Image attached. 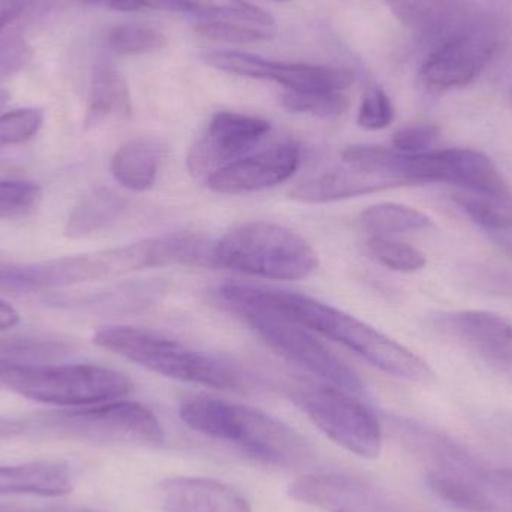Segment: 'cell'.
<instances>
[{
    "label": "cell",
    "instance_id": "ac0fdd59",
    "mask_svg": "<svg viewBox=\"0 0 512 512\" xmlns=\"http://www.w3.org/2000/svg\"><path fill=\"white\" fill-rule=\"evenodd\" d=\"M159 504L164 512H252L239 490L213 478H168L159 487Z\"/></svg>",
    "mask_w": 512,
    "mask_h": 512
},
{
    "label": "cell",
    "instance_id": "f35d334b",
    "mask_svg": "<svg viewBox=\"0 0 512 512\" xmlns=\"http://www.w3.org/2000/svg\"><path fill=\"white\" fill-rule=\"evenodd\" d=\"M487 234H489L490 240L501 249L502 254L512 262V225Z\"/></svg>",
    "mask_w": 512,
    "mask_h": 512
},
{
    "label": "cell",
    "instance_id": "ffe728a7",
    "mask_svg": "<svg viewBox=\"0 0 512 512\" xmlns=\"http://www.w3.org/2000/svg\"><path fill=\"white\" fill-rule=\"evenodd\" d=\"M72 490L71 474L60 463L36 462L0 465V495L59 498Z\"/></svg>",
    "mask_w": 512,
    "mask_h": 512
},
{
    "label": "cell",
    "instance_id": "9a60e30c",
    "mask_svg": "<svg viewBox=\"0 0 512 512\" xmlns=\"http://www.w3.org/2000/svg\"><path fill=\"white\" fill-rule=\"evenodd\" d=\"M300 159V147L292 141H283L237 159L216 171L206 182L218 194H252L291 179L300 167Z\"/></svg>",
    "mask_w": 512,
    "mask_h": 512
},
{
    "label": "cell",
    "instance_id": "cb8c5ba5",
    "mask_svg": "<svg viewBox=\"0 0 512 512\" xmlns=\"http://www.w3.org/2000/svg\"><path fill=\"white\" fill-rule=\"evenodd\" d=\"M182 11L191 12L197 21L234 24L274 35V18L246 0H177Z\"/></svg>",
    "mask_w": 512,
    "mask_h": 512
},
{
    "label": "cell",
    "instance_id": "484cf974",
    "mask_svg": "<svg viewBox=\"0 0 512 512\" xmlns=\"http://www.w3.org/2000/svg\"><path fill=\"white\" fill-rule=\"evenodd\" d=\"M68 343L41 334H20L0 339V358L14 363H57L68 357Z\"/></svg>",
    "mask_w": 512,
    "mask_h": 512
},
{
    "label": "cell",
    "instance_id": "74e56055",
    "mask_svg": "<svg viewBox=\"0 0 512 512\" xmlns=\"http://www.w3.org/2000/svg\"><path fill=\"white\" fill-rule=\"evenodd\" d=\"M27 5L29 0H0V32L14 23L23 14Z\"/></svg>",
    "mask_w": 512,
    "mask_h": 512
},
{
    "label": "cell",
    "instance_id": "ab89813d",
    "mask_svg": "<svg viewBox=\"0 0 512 512\" xmlns=\"http://www.w3.org/2000/svg\"><path fill=\"white\" fill-rule=\"evenodd\" d=\"M20 322V313L12 304L0 298V331L9 330Z\"/></svg>",
    "mask_w": 512,
    "mask_h": 512
},
{
    "label": "cell",
    "instance_id": "277c9868",
    "mask_svg": "<svg viewBox=\"0 0 512 512\" xmlns=\"http://www.w3.org/2000/svg\"><path fill=\"white\" fill-rule=\"evenodd\" d=\"M93 342L165 378L224 391L246 390L249 385L248 376L233 361L198 351L150 328L110 325L96 331Z\"/></svg>",
    "mask_w": 512,
    "mask_h": 512
},
{
    "label": "cell",
    "instance_id": "f1b7e54d",
    "mask_svg": "<svg viewBox=\"0 0 512 512\" xmlns=\"http://www.w3.org/2000/svg\"><path fill=\"white\" fill-rule=\"evenodd\" d=\"M282 105L289 113L333 119L349 108L348 96L343 92H286Z\"/></svg>",
    "mask_w": 512,
    "mask_h": 512
},
{
    "label": "cell",
    "instance_id": "6da1fadb",
    "mask_svg": "<svg viewBox=\"0 0 512 512\" xmlns=\"http://www.w3.org/2000/svg\"><path fill=\"white\" fill-rule=\"evenodd\" d=\"M219 292L233 307L256 306L280 313L307 330L345 346L370 366L394 378L412 382H426L433 378L432 369L426 361L411 349L330 304L298 292L249 283H225Z\"/></svg>",
    "mask_w": 512,
    "mask_h": 512
},
{
    "label": "cell",
    "instance_id": "8d00e7d4",
    "mask_svg": "<svg viewBox=\"0 0 512 512\" xmlns=\"http://www.w3.org/2000/svg\"><path fill=\"white\" fill-rule=\"evenodd\" d=\"M87 5L101 6L120 12L150 11H182L177 0H83Z\"/></svg>",
    "mask_w": 512,
    "mask_h": 512
},
{
    "label": "cell",
    "instance_id": "4dcf8cb0",
    "mask_svg": "<svg viewBox=\"0 0 512 512\" xmlns=\"http://www.w3.org/2000/svg\"><path fill=\"white\" fill-rule=\"evenodd\" d=\"M42 188L27 180H0V219L27 218L42 201Z\"/></svg>",
    "mask_w": 512,
    "mask_h": 512
},
{
    "label": "cell",
    "instance_id": "7c38bea8",
    "mask_svg": "<svg viewBox=\"0 0 512 512\" xmlns=\"http://www.w3.org/2000/svg\"><path fill=\"white\" fill-rule=\"evenodd\" d=\"M207 65L227 74L270 80L289 92H345L354 84L351 71L309 63L276 62L237 50L207 51Z\"/></svg>",
    "mask_w": 512,
    "mask_h": 512
},
{
    "label": "cell",
    "instance_id": "ee69618b",
    "mask_svg": "<svg viewBox=\"0 0 512 512\" xmlns=\"http://www.w3.org/2000/svg\"><path fill=\"white\" fill-rule=\"evenodd\" d=\"M426 2H433V3H459V2H463V0H426Z\"/></svg>",
    "mask_w": 512,
    "mask_h": 512
},
{
    "label": "cell",
    "instance_id": "1f68e13d",
    "mask_svg": "<svg viewBox=\"0 0 512 512\" xmlns=\"http://www.w3.org/2000/svg\"><path fill=\"white\" fill-rule=\"evenodd\" d=\"M42 123L44 116L38 108H17L0 114V149L32 140L42 128Z\"/></svg>",
    "mask_w": 512,
    "mask_h": 512
},
{
    "label": "cell",
    "instance_id": "d4e9b609",
    "mask_svg": "<svg viewBox=\"0 0 512 512\" xmlns=\"http://www.w3.org/2000/svg\"><path fill=\"white\" fill-rule=\"evenodd\" d=\"M360 224L372 237H391L415 233L432 227V219L420 210L402 204L382 203L369 207L360 216Z\"/></svg>",
    "mask_w": 512,
    "mask_h": 512
},
{
    "label": "cell",
    "instance_id": "e0dca14e",
    "mask_svg": "<svg viewBox=\"0 0 512 512\" xmlns=\"http://www.w3.org/2000/svg\"><path fill=\"white\" fill-rule=\"evenodd\" d=\"M345 164V162H343ZM402 188L399 180L384 168L345 164L292 189L289 197L298 203L325 204L363 197L387 189Z\"/></svg>",
    "mask_w": 512,
    "mask_h": 512
},
{
    "label": "cell",
    "instance_id": "30bf717a",
    "mask_svg": "<svg viewBox=\"0 0 512 512\" xmlns=\"http://www.w3.org/2000/svg\"><path fill=\"white\" fill-rule=\"evenodd\" d=\"M295 402L334 444L361 459L381 454L382 429L375 412L355 394L336 387H303Z\"/></svg>",
    "mask_w": 512,
    "mask_h": 512
},
{
    "label": "cell",
    "instance_id": "44dd1931",
    "mask_svg": "<svg viewBox=\"0 0 512 512\" xmlns=\"http://www.w3.org/2000/svg\"><path fill=\"white\" fill-rule=\"evenodd\" d=\"M129 203L113 189L99 188L78 201L69 213L65 236L69 239H87L104 233L125 216Z\"/></svg>",
    "mask_w": 512,
    "mask_h": 512
},
{
    "label": "cell",
    "instance_id": "b9f144b4",
    "mask_svg": "<svg viewBox=\"0 0 512 512\" xmlns=\"http://www.w3.org/2000/svg\"><path fill=\"white\" fill-rule=\"evenodd\" d=\"M9 101V93L6 90L0 89V110L5 107L6 102Z\"/></svg>",
    "mask_w": 512,
    "mask_h": 512
},
{
    "label": "cell",
    "instance_id": "603a6c76",
    "mask_svg": "<svg viewBox=\"0 0 512 512\" xmlns=\"http://www.w3.org/2000/svg\"><path fill=\"white\" fill-rule=\"evenodd\" d=\"M161 164V147L150 138H134L122 144L111 158V174L123 188L146 192L156 183Z\"/></svg>",
    "mask_w": 512,
    "mask_h": 512
},
{
    "label": "cell",
    "instance_id": "5b68a950",
    "mask_svg": "<svg viewBox=\"0 0 512 512\" xmlns=\"http://www.w3.org/2000/svg\"><path fill=\"white\" fill-rule=\"evenodd\" d=\"M408 435L423 460L427 486L445 504L466 512H512V484L499 471L438 433L412 427Z\"/></svg>",
    "mask_w": 512,
    "mask_h": 512
},
{
    "label": "cell",
    "instance_id": "4316f807",
    "mask_svg": "<svg viewBox=\"0 0 512 512\" xmlns=\"http://www.w3.org/2000/svg\"><path fill=\"white\" fill-rule=\"evenodd\" d=\"M453 201L469 219H472L474 224L486 233L512 225V198L502 200L489 195L460 191L453 195Z\"/></svg>",
    "mask_w": 512,
    "mask_h": 512
},
{
    "label": "cell",
    "instance_id": "9c48e42d",
    "mask_svg": "<svg viewBox=\"0 0 512 512\" xmlns=\"http://www.w3.org/2000/svg\"><path fill=\"white\" fill-rule=\"evenodd\" d=\"M41 423L60 435L96 444L155 447L164 441L158 417L141 403L129 400L50 412Z\"/></svg>",
    "mask_w": 512,
    "mask_h": 512
},
{
    "label": "cell",
    "instance_id": "ba28073f",
    "mask_svg": "<svg viewBox=\"0 0 512 512\" xmlns=\"http://www.w3.org/2000/svg\"><path fill=\"white\" fill-rule=\"evenodd\" d=\"M248 322L249 327L261 337L274 352L289 363L322 379L331 387L361 396L364 385L357 373L328 349L313 331L285 318L273 310L256 306H234Z\"/></svg>",
    "mask_w": 512,
    "mask_h": 512
},
{
    "label": "cell",
    "instance_id": "4fadbf2b",
    "mask_svg": "<svg viewBox=\"0 0 512 512\" xmlns=\"http://www.w3.org/2000/svg\"><path fill=\"white\" fill-rule=\"evenodd\" d=\"M268 132L270 123L261 117L233 111L216 113L189 150L186 159L189 173L195 179H209L221 168L255 152Z\"/></svg>",
    "mask_w": 512,
    "mask_h": 512
},
{
    "label": "cell",
    "instance_id": "836d02e7",
    "mask_svg": "<svg viewBox=\"0 0 512 512\" xmlns=\"http://www.w3.org/2000/svg\"><path fill=\"white\" fill-rule=\"evenodd\" d=\"M195 32L200 33L204 38L212 39V41L242 45L267 41L273 36L270 33L261 32V30L249 29V27L212 23V21H197Z\"/></svg>",
    "mask_w": 512,
    "mask_h": 512
},
{
    "label": "cell",
    "instance_id": "8fae6325",
    "mask_svg": "<svg viewBox=\"0 0 512 512\" xmlns=\"http://www.w3.org/2000/svg\"><path fill=\"white\" fill-rule=\"evenodd\" d=\"M501 29L487 18L463 21L430 51L420 80L432 90L465 87L480 77L501 47Z\"/></svg>",
    "mask_w": 512,
    "mask_h": 512
},
{
    "label": "cell",
    "instance_id": "8992f818",
    "mask_svg": "<svg viewBox=\"0 0 512 512\" xmlns=\"http://www.w3.org/2000/svg\"><path fill=\"white\" fill-rule=\"evenodd\" d=\"M210 267L295 282L318 270L319 256L303 236L289 228L270 222H246L212 246Z\"/></svg>",
    "mask_w": 512,
    "mask_h": 512
},
{
    "label": "cell",
    "instance_id": "2e32d148",
    "mask_svg": "<svg viewBox=\"0 0 512 512\" xmlns=\"http://www.w3.org/2000/svg\"><path fill=\"white\" fill-rule=\"evenodd\" d=\"M436 327L463 348L501 369H512V321L486 310L442 313Z\"/></svg>",
    "mask_w": 512,
    "mask_h": 512
},
{
    "label": "cell",
    "instance_id": "d6986e66",
    "mask_svg": "<svg viewBox=\"0 0 512 512\" xmlns=\"http://www.w3.org/2000/svg\"><path fill=\"white\" fill-rule=\"evenodd\" d=\"M448 182L462 191L510 200V185L495 162L474 149H447Z\"/></svg>",
    "mask_w": 512,
    "mask_h": 512
},
{
    "label": "cell",
    "instance_id": "d590c367",
    "mask_svg": "<svg viewBox=\"0 0 512 512\" xmlns=\"http://www.w3.org/2000/svg\"><path fill=\"white\" fill-rule=\"evenodd\" d=\"M32 56V48L24 39H0V80L23 71Z\"/></svg>",
    "mask_w": 512,
    "mask_h": 512
},
{
    "label": "cell",
    "instance_id": "e575fe53",
    "mask_svg": "<svg viewBox=\"0 0 512 512\" xmlns=\"http://www.w3.org/2000/svg\"><path fill=\"white\" fill-rule=\"evenodd\" d=\"M439 129L433 125H414L400 129L394 134L393 149L397 152L423 153L432 150L433 144L438 141Z\"/></svg>",
    "mask_w": 512,
    "mask_h": 512
},
{
    "label": "cell",
    "instance_id": "60d3db41",
    "mask_svg": "<svg viewBox=\"0 0 512 512\" xmlns=\"http://www.w3.org/2000/svg\"><path fill=\"white\" fill-rule=\"evenodd\" d=\"M26 430L27 424L24 421L0 418V439L15 438V436L23 435Z\"/></svg>",
    "mask_w": 512,
    "mask_h": 512
},
{
    "label": "cell",
    "instance_id": "d6a6232c",
    "mask_svg": "<svg viewBox=\"0 0 512 512\" xmlns=\"http://www.w3.org/2000/svg\"><path fill=\"white\" fill-rule=\"evenodd\" d=\"M394 114L396 113L387 93L381 87H369L361 99L357 122L367 131H381L393 123Z\"/></svg>",
    "mask_w": 512,
    "mask_h": 512
},
{
    "label": "cell",
    "instance_id": "f6af8a7d",
    "mask_svg": "<svg viewBox=\"0 0 512 512\" xmlns=\"http://www.w3.org/2000/svg\"><path fill=\"white\" fill-rule=\"evenodd\" d=\"M276 2H289V0H276Z\"/></svg>",
    "mask_w": 512,
    "mask_h": 512
},
{
    "label": "cell",
    "instance_id": "bcb514c9",
    "mask_svg": "<svg viewBox=\"0 0 512 512\" xmlns=\"http://www.w3.org/2000/svg\"><path fill=\"white\" fill-rule=\"evenodd\" d=\"M2 265H3L2 262H0V267H2Z\"/></svg>",
    "mask_w": 512,
    "mask_h": 512
},
{
    "label": "cell",
    "instance_id": "7402d4cb",
    "mask_svg": "<svg viewBox=\"0 0 512 512\" xmlns=\"http://www.w3.org/2000/svg\"><path fill=\"white\" fill-rule=\"evenodd\" d=\"M128 84L110 63L96 65L90 81L84 126L98 128L111 119H125L131 114Z\"/></svg>",
    "mask_w": 512,
    "mask_h": 512
},
{
    "label": "cell",
    "instance_id": "83f0119b",
    "mask_svg": "<svg viewBox=\"0 0 512 512\" xmlns=\"http://www.w3.org/2000/svg\"><path fill=\"white\" fill-rule=\"evenodd\" d=\"M107 45L119 56H138L162 50L167 45V36L147 24H120L108 32Z\"/></svg>",
    "mask_w": 512,
    "mask_h": 512
},
{
    "label": "cell",
    "instance_id": "3957f363",
    "mask_svg": "<svg viewBox=\"0 0 512 512\" xmlns=\"http://www.w3.org/2000/svg\"><path fill=\"white\" fill-rule=\"evenodd\" d=\"M183 423L207 438L277 468H291L310 456L306 439L264 411L216 397H192L180 406Z\"/></svg>",
    "mask_w": 512,
    "mask_h": 512
},
{
    "label": "cell",
    "instance_id": "5bb4252c",
    "mask_svg": "<svg viewBox=\"0 0 512 512\" xmlns=\"http://www.w3.org/2000/svg\"><path fill=\"white\" fill-rule=\"evenodd\" d=\"M289 496L325 512H414L369 481L343 474H309L292 481Z\"/></svg>",
    "mask_w": 512,
    "mask_h": 512
},
{
    "label": "cell",
    "instance_id": "7bdbcfd3",
    "mask_svg": "<svg viewBox=\"0 0 512 512\" xmlns=\"http://www.w3.org/2000/svg\"><path fill=\"white\" fill-rule=\"evenodd\" d=\"M499 474H501L502 477L505 478V480L510 481V483L512 484V468L499 469Z\"/></svg>",
    "mask_w": 512,
    "mask_h": 512
},
{
    "label": "cell",
    "instance_id": "f546056e",
    "mask_svg": "<svg viewBox=\"0 0 512 512\" xmlns=\"http://www.w3.org/2000/svg\"><path fill=\"white\" fill-rule=\"evenodd\" d=\"M367 251L379 264L399 273H414L427 264L423 252L391 237H370Z\"/></svg>",
    "mask_w": 512,
    "mask_h": 512
},
{
    "label": "cell",
    "instance_id": "7a4b0ae2",
    "mask_svg": "<svg viewBox=\"0 0 512 512\" xmlns=\"http://www.w3.org/2000/svg\"><path fill=\"white\" fill-rule=\"evenodd\" d=\"M207 242L194 233H170L105 251L62 256L26 265H6L0 288L12 292H41L81 283L117 279L147 268L203 265Z\"/></svg>",
    "mask_w": 512,
    "mask_h": 512
},
{
    "label": "cell",
    "instance_id": "52a82bcc",
    "mask_svg": "<svg viewBox=\"0 0 512 512\" xmlns=\"http://www.w3.org/2000/svg\"><path fill=\"white\" fill-rule=\"evenodd\" d=\"M0 388L47 405L83 408L123 399L132 382L98 364L14 363L0 358Z\"/></svg>",
    "mask_w": 512,
    "mask_h": 512
}]
</instances>
